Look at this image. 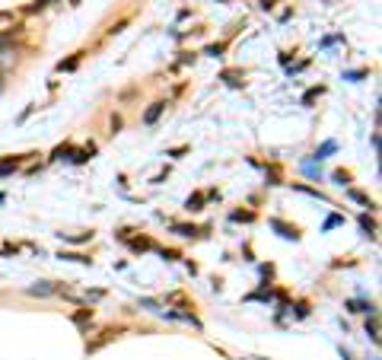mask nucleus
Instances as JSON below:
<instances>
[{
    "label": "nucleus",
    "mask_w": 382,
    "mask_h": 360,
    "mask_svg": "<svg viewBox=\"0 0 382 360\" xmlns=\"http://www.w3.org/2000/svg\"><path fill=\"white\" fill-rule=\"evenodd\" d=\"M163 109H166V102H156V105H153V109H150L147 115H143V121H147V125H153V121L159 118V112H163Z\"/></svg>",
    "instance_id": "1"
}]
</instances>
